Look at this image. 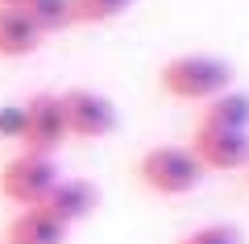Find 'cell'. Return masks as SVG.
<instances>
[{
    "label": "cell",
    "mask_w": 249,
    "mask_h": 244,
    "mask_svg": "<svg viewBox=\"0 0 249 244\" xmlns=\"http://www.w3.org/2000/svg\"><path fill=\"white\" fill-rule=\"evenodd\" d=\"M137 0H71L75 25H108V21L124 17Z\"/></svg>",
    "instance_id": "cell-12"
},
{
    "label": "cell",
    "mask_w": 249,
    "mask_h": 244,
    "mask_svg": "<svg viewBox=\"0 0 249 244\" xmlns=\"http://www.w3.org/2000/svg\"><path fill=\"white\" fill-rule=\"evenodd\" d=\"M37 207L50 211L62 228H75L79 219H88L91 211L100 207V191H96V182H88V178H58Z\"/></svg>",
    "instance_id": "cell-7"
},
{
    "label": "cell",
    "mask_w": 249,
    "mask_h": 244,
    "mask_svg": "<svg viewBox=\"0 0 249 244\" xmlns=\"http://www.w3.org/2000/svg\"><path fill=\"white\" fill-rule=\"evenodd\" d=\"M0 244H13V240H0Z\"/></svg>",
    "instance_id": "cell-17"
},
{
    "label": "cell",
    "mask_w": 249,
    "mask_h": 244,
    "mask_svg": "<svg viewBox=\"0 0 249 244\" xmlns=\"http://www.w3.org/2000/svg\"><path fill=\"white\" fill-rule=\"evenodd\" d=\"M175 244H241V228H232V224H199Z\"/></svg>",
    "instance_id": "cell-13"
},
{
    "label": "cell",
    "mask_w": 249,
    "mask_h": 244,
    "mask_svg": "<svg viewBox=\"0 0 249 244\" xmlns=\"http://www.w3.org/2000/svg\"><path fill=\"white\" fill-rule=\"evenodd\" d=\"M54 182H58V162H54V157H42V153L17 149V153L0 166V195H4L17 211L37 207V203L50 195Z\"/></svg>",
    "instance_id": "cell-3"
},
{
    "label": "cell",
    "mask_w": 249,
    "mask_h": 244,
    "mask_svg": "<svg viewBox=\"0 0 249 244\" xmlns=\"http://www.w3.org/2000/svg\"><path fill=\"white\" fill-rule=\"evenodd\" d=\"M187 149L196 153V162L204 166V174H241V170L249 166V132L196 124Z\"/></svg>",
    "instance_id": "cell-6"
},
{
    "label": "cell",
    "mask_w": 249,
    "mask_h": 244,
    "mask_svg": "<svg viewBox=\"0 0 249 244\" xmlns=\"http://www.w3.org/2000/svg\"><path fill=\"white\" fill-rule=\"evenodd\" d=\"M42 46L37 25L21 9H0V58H29Z\"/></svg>",
    "instance_id": "cell-9"
},
{
    "label": "cell",
    "mask_w": 249,
    "mask_h": 244,
    "mask_svg": "<svg viewBox=\"0 0 249 244\" xmlns=\"http://www.w3.org/2000/svg\"><path fill=\"white\" fill-rule=\"evenodd\" d=\"M241 174H245V186H249V166H245V170H241Z\"/></svg>",
    "instance_id": "cell-16"
},
{
    "label": "cell",
    "mask_w": 249,
    "mask_h": 244,
    "mask_svg": "<svg viewBox=\"0 0 249 244\" xmlns=\"http://www.w3.org/2000/svg\"><path fill=\"white\" fill-rule=\"evenodd\" d=\"M21 132H25V108L21 104H4L0 108V137L21 145Z\"/></svg>",
    "instance_id": "cell-14"
},
{
    "label": "cell",
    "mask_w": 249,
    "mask_h": 244,
    "mask_svg": "<svg viewBox=\"0 0 249 244\" xmlns=\"http://www.w3.org/2000/svg\"><path fill=\"white\" fill-rule=\"evenodd\" d=\"M58 99H62V116H67V132L79 141H104L121 129V112L104 91L67 87L58 91Z\"/></svg>",
    "instance_id": "cell-4"
},
{
    "label": "cell",
    "mask_w": 249,
    "mask_h": 244,
    "mask_svg": "<svg viewBox=\"0 0 249 244\" xmlns=\"http://www.w3.org/2000/svg\"><path fill=\"white\" fill-rule=\"evenodd\" d=\"M199 124H212V129H232V132H249V96L245 91H220L216 99L204 104Z\"/></svg>",
    "instance_id": "cell-10"
},
{
    "label": "cell",
    "mask_w": 249,
    "mask_h": 244,
    "mask_svg": "<svg viewBox=\"0 0 249 244\" xmlns=\"http://www.w3.org/2000/svg\"><path fill=\"white\" fill-rule=\"evenodd\" d=\"M137 182L150 195L162 199H178V195H191L204 182V166L196 162V153L187 145H154L137 157Z\"/></svg>",
    "instance_id": "cell-2"
},
{
    "label": "cell",
    "mask_w": 249,
    "mask_h": 244,
    "mask_svg": "<svg viewBox=\"0 0 249 244\" xmlns=\"http://www.w3.org/2000/svg\"><path fill=\"white\" fill-rule=\"evenodd\" d=\"M21 108H25V132H21V149H25V153L54 157L67 141H71L58 91H34Z\"/></svg>",
    "instance_id": "cell-5"
},
{
    "label": "cell",
    "mask_w": 249,
    "mask_h": 244,
    "mask_svg": "<svg viewBox=\"0 0 249 244\" xmlns=\"http://www.w3.org/2000/svg\"><path fill=\"white\" fill-rule=\"evenodd\" d=\"M158 87L183 104H208L232 87V66L212 54H175L158 66Z\"/></svg>",
    "instance_id": "cell-1"
},
{
    "label": "cell",
    "mask_w": 249,
    "mask_h": 244,
    "mask_svg": "<svg viewBox=\"0 0 249 244\" xmlns=\"http://www.w3.org/2000/svg\"><path fill=\"white\" fill-rule=\"evenodd\" d=\"M67 232H71V228H62L50 211L25 207V211H17V215L9 219L4 240H13V244H62V240H67Z\"/></svg>",
    "instance_id": "cell-8"
},
{
    "label": "cell",
    "mask_w": 249,
    "mask_h": 244,
    "mask_svg": "<svg viewBox=\"0 0 249 244\" xmlns=\"http://www.w3.org/2000/svg\"><path fill=\"white\" fill-rule=\"evenodd\" d=\"M21 13H25V17L37 25V33H42V37L62 33V29H71V25H75V9H71V0H29Z\"/></svg>",
    "instance_id": "cell-11"
},
{
    "label": "cell",
    "mask_w": 249,
    "mask_h": 244,
    "mask_svg": "<svg viewBox=\"0 0 249 244\" xmlns=\"http://www.w3.org/2000/svg\"><path fill=\"white\" fill-rule=\"evenodd\" d=\"M29 0H0V9H25Z\"/></svg>",
    "instance_id": "cell-15"
}]
</instances>
